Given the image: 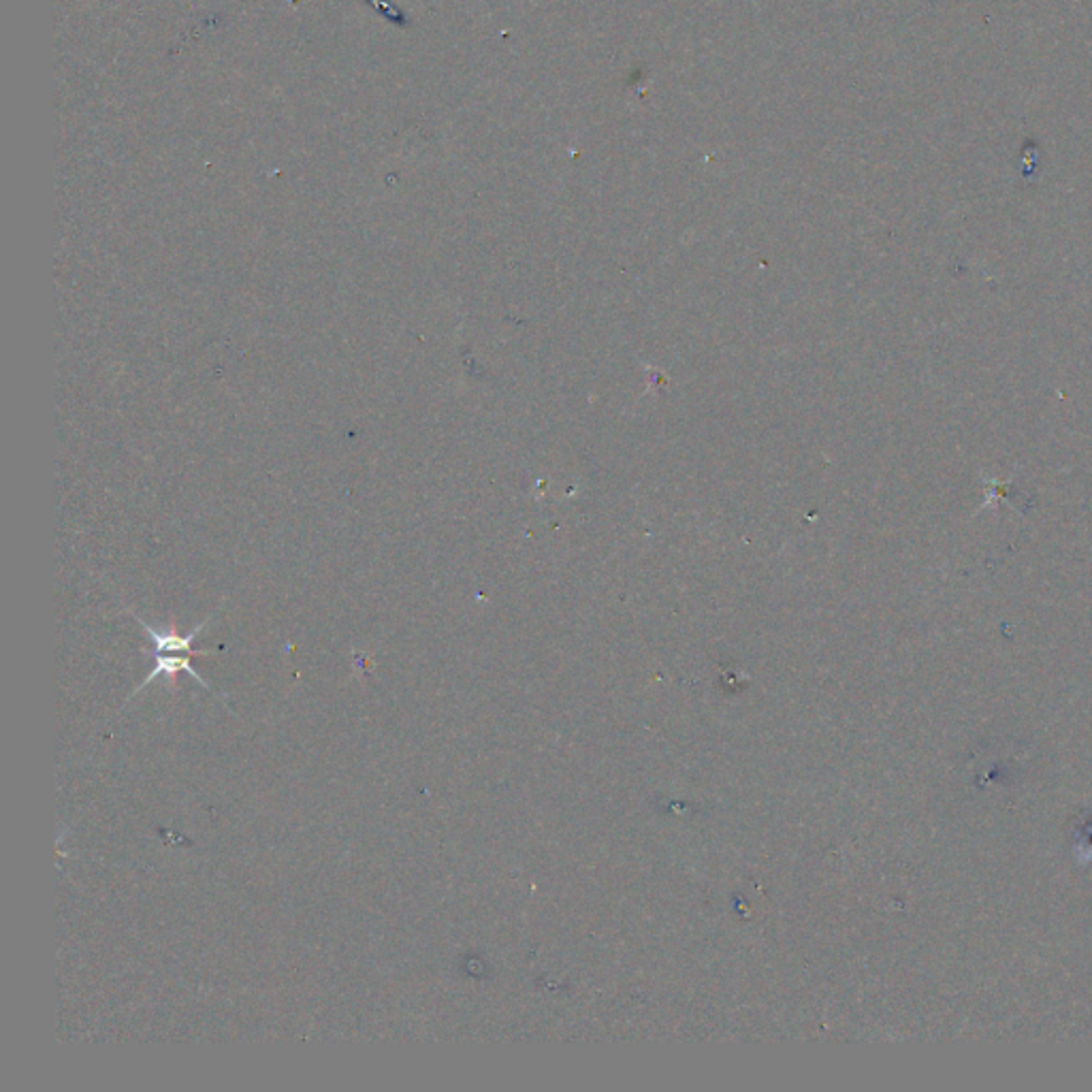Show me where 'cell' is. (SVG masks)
<instances>
[{"instance_id": "cell-1", "label": "cell", "mask_w": 1092, "mask_h": 1092, "mask_svg": "<svg viewBox=\"0 0 1092 1092\" xmlns=\"http://www.w3.org/2000/svg\"><path fill=\"white\" fill-rule=\"evenodd\" d=\"M154 655V666L150 670V675L146 677V681L141 683V686L137 688V692L146 690L148 686H152V681L158 679V677H167L169 681H174L178 673H188L196 683H199L201 688L205 690H212L209 688V683L205 679H201V675L196 673V670L192 668L190 664V657L192 653H186V655H178V653H154V651H148Z\"/></svg>"}, {"instance_id": "cell-2", "label": "cell", "mask_w": 1092, "mask_h": 1092, "mask_svg": "<svg viewBox=\"0 0 1092 1092\" xmlns=\"http://www.w3.org/2000/svg\"><path fill=\"white\" fill-rule=\"evenodd\" d=\"M135 619L141 623V627L146 629V634L150 636V642L154 647V653H192V655H209V651H194L192 649V640L199 636V631L207 625L205 623H199L194 629H190L188 634H178L176 629H167V631H161V629H154L152 625H148L143 619H139V617L135 615Z\"/></svg>"}]
</instances>
